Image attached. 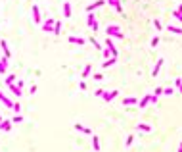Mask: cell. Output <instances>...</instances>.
<instances>
[{
	"instance_id": "21",
	"label": "cell",
	"mask_w": 182,
	"mask_h": 152,
	"mask_svg": "<svg viewBox=\"0 0 182 152\" xmlns=\"http://www.w3.org/2000/svg\"><path fill=\"white\" fill-rule=\"evenodd\" d=\"M75 129H77V131H82V133H86V135H92V131H90L88 127L81 125V123H75Z\"/></svg>"
},
{
	"instance_id": "44",
	"label": "cell",
	"mask_w": 182,
	"mask_h": 152,
	"mask_svg": "<svg viewBox=\"0 0 182 152\" xmlns=\"http://www.w3.org/2000/svg\"><path fill=\"white\" fill-rule=\"evenodd\" d=\"M180 146H182V143H180Z\"/></svg>"
},
{
	"instance_id": "26",
	"label": "cell",
	"mask_w": 182,
	"mask_h": 152,
	"mask_svg": "<svg viewBox=\"0 0 182 152\" xmlns=\"http://www.w3.org/2000/svg\"><path fill=\"white\" fill-rule=\"evenodd\" d=\"M88 41H90V43L94 45V48H98V50H104V46H102V43H98V41H96L94 37H90V39H88Z\"/></svg>"
},
{
	"instance_id": "27",
	"label": "cell",
	"mask_w": 182,
	"mask_h": 152,
	"mask_svg": "<svg viewBox=\"0 0 182 152\" xmlns=\"http://www.w3.org/2000/svg\"><path fill=\"white\" fill-rule=\"evenodd\" d=\"M54 35H60V33H62V23H60V21H56V23H54Z\"/></svg>"
},
{
	"instance_id": "16",
	"label": "cell",
	"mask_w": 182,
	"mask_h": 152,
	"mask_svg": "<svg viewBox=\"0 0 182 152\" xmlns=\"http://www.w3.org/2000/svg\"><path fill=\"white\" fill-rule=\"evenodd\" d=\"M90 71H92V64H86L84 70H82V73H81V79H86V77L90 75Z\"/></svg>"
},
{
	"instance_id": "24",
	"label": "cell",
	"mask_w": 182,
	"mask_h": 152,
	"mask_svg": "<svg viewBox=\"0 0 182 152\" xmlns=\"http://www.w3.org/2000/svg\"><path fill=\"white\" fill-rule=\"evenodd\" d=\"M15 81H17V75H13V73H8L6 75V85H12Z\"/></svg>"
},
{
	"instance_id": "31",
	"label": "cell",
	"mask_w": 182,
	"mask_h": 152,
	"mask_svg": "<svg viewBox=\"0 0 182 152\" xmlns=\"http://www.w3.org/2000/svg\"><path fill=\"white\" fill-rule=\"evenodd\" d=\"M12 110H13V112H15V114H19V112H21V104H19V102H13Z\"/></svg>"
},
{
	"instance_id": "22",
	"label": "cell",
	"mask_w": 182,
	"mask_h": 152,
	"mask_svg": "<svg viewBox=\"0 0 182 152\" xmlns=\"http://www.w3.org/2000/svg\"><path fill=\"white\" fill-rule=\"evenodd\" d=\"M92 146H94V150H96V152H100V137L92 135Z\"/></svg>"
},
{
	"instance_id": "15",
	"label": "cell",
	"mask_w": 182,
	"mask_h": 152,
	"mask_svg": "<svg viewBox=\"0 0 182 152\" xmlns=\"http://www.w3.org/2000/svg\"><path fill=\"white\" fill-rule=\"evenodd\" d=\"M0 46H2V52H4V56H6V58L12 56V52H10V48H8V45H6V41H4V39L0 41Z\"/></svg>"
},
{
	"instance_id": "40",
	"label": "cell",
	"mask_w": 182,
	"mask_h": 152,
	"mask_svg": "<svg viewBox=\"0 0 182 152\" xmlns=\"http://www.w3.org/2000/svg\"><path fill=\"white\" fill-rule=\"evenodd\" d=\"M94 79H96V81H102V79H104V75H102V73H94Z\"/></svg>"
},
{
	"instance_id": "28",
	"label": "cell",
	"mask_w": 182,
	"mask_h": 152,
	"mask_svg": "<svg viewBox=\"0 0 182 152\" xmlns=\"http://www.w3.org/2000/svg\"><path fill=\"white\" fill-rule=\"evenodd\" d=\"M171 16H173V18H175L176 21H180V23H182V14H180V12H176V10H173V14H171Z\"/></svg>"
},
{
	"instance_id": "33",
	"label": "cell",
	"mask_w": 182,
	"mask_h": 152,
	"mask_svg": "<svg viewBox=\"0 0 182 152\" xmlns=\"http://www.w3.org/2000/svg\"><path fill=\"white\" fill-rule=\"evenodd\" d=\"M102 52H104V58H106V60L109 58V54H111V50H109L107 46H104V50H102Z\"/></svg>"
},
{
	"instance_id": "32",
	"label": "cell",
	"mask_w": 182,
	"mask_h": 152,
	"mask_svg": "<svg viewBox=\"0 0 182 152\" xmlns=\"http://www.w3.org/2000/svg\"><path fill=\"white\" fill-rule=\"evenodd\" d=\"M21 121H23V118H21L19 114H15V116L12 118V123H21Z\"/></svg>"
},
{
	"instance_id": "39",
	"label": "cell",
	"mask_w": 182,
	"mask_h": 152,
	"mask_svg": "<svg viewBox=\"0 0 182 152\" xmlns=\"http://www.w3.org/2000/svg\"><path fill=\"white\" fill-rule=\"evenodd\" d=\"M35 93H37V85L33 83V85H31V89H29V95H35Z\"/></svg>"
},
{
	"instance_id": "37",
	"label": "cell",
	"mask_w": 182,
	"mask_h": 152,
	"mask_svg": "<svg viewBox=\"0 0 182 152\" xmlns=\"http://www.w3.org/2000/svg\"><path fill=\"white\" fill-rule=\"evenodd\" d=\"M157 45H159V37H153V39H151V46H153V48H155Z\"/></svg>"
},
{
	"instance_id": "3",
	"label": "cell",
	"mask_w": 182,
	"mask_h": 152,
	"mask_svg": "<svg viewBox=\"0 0 182 152\" xmlns=\"http://www.w3.org/2000/svg\"><path fill=\"white\" fill-rule=\"evenodd\" d=\"M54 23H56V19H54V18H48L46 21H42V23H40V27H42V31L52 33V31H54Z\"/></svg>"
},
{
	"instance_id": "20",
	"label": "cell",
	"mask_w": 182,
	"mask_h": 152,
	"mask_svg": "<svg viewBox=\"0 0 182 152\" xmlns=\"http://www.w3.org/2000/svg\"><path fill=\"white\" fill-rule=\"evenodd\" d=\"M134 104H138V100H136L134 96H130V98H125V100H123V106H134Z\"/></svg>"
},
{
	"instance_id": "18",
	"label": "cell",
	"mask_w": 182,
	"mask_h": 152,
	"mask_svg": "<svg viewBox=\"0 0 182 152\" xmlns=\"http://www.w3.org/2000/svg\"><path fill=\"white\" fill-rule=\"evenodd\" d=\"M115 62H117V58H107V60H106V62H104V64H102V68H104V70H106V68H111V66H115Z\"/></svg>"
},
{
	"instance_id": "17",
	"label": "cell",
	"mask_w": 182,
	"mask_h": 152,
	"mask_svg": "<svg viewBox=\"0 0 182 152\" xmlns=\"http://www.w3.org/2000/svg\"><path fill=\"white\" fill-rule=\"evenodd\" d=\"M136 129H138V131H144V133H150L153 127L148 125V123H138V125H136Z\"/></svg>"
},
{
	"instance_id": "14",
	"label": "cell",
	"mask_w": 182,
	"mask_h": 152,
	"mask_svg": "<svg viewBox=\"0 0 182 152\" xmlns=\"http://www.w3.org/2000/svg\"><path fill=\"white\" fill-rule=\"evenodd\" d=\"M167 31H171L173 35H182V27H178V25H171V23H169Z\"/></svg>"
},
{
	"instance_id": "11",
	"label": "cell",
	"mask_w": 182,
	"mask_h": 152,
	"mask_svg": "<svg viewBox=\"0 0 182 152\" xmlns=\"http://www.w3.org/2000/svg\"><path fill=\"white\" fill-rule=\"evenodd\" d=\"M163 64H165V60H163V58H159V60H157L155 68H153V77H157V75H159V71H161V68H163Z\"/></svg>"
},
{
	"instance_id": "42",
	"label": "cell",
	"mask_w": 182,
	"mask_h": 152,
	"mask_svg": "<svg viewBox=\"0 0 182 152\" xmlns=\"http://www.w3.org/2000/svg\"><path fill=\"white\" fill-rule=\"evenodd\" d=\"M178 152H182V146H178Z\"/></svg>"
},
{
	"instance_id": "12",
	"label": "cell",
	"mask_w": 182,
	"mask_h": 152,
	"mask_svg": "<svg viewBox=\"0 0 182 152\" xmlns=\"http://www.w3.org/2000/svg\"><path fill=\"white\" fill-rule=\"evenodd\" d=\"M0 102H2V104H4L6 108H12V106H13V102L10 100L8 96H4V95H2V91H0Z\"/></svg>"
},
{
	"instance_id": "10",
	"label": "cell",
	"mask_w": 182,
	"mask_h": 152,
	"mask_svg": "<svg viewBox=\"0 0 182 152\" xmlns=\"http://www.w3.org/2000/svg\"><path fill=\"white\" fill-rule=\"evenodd\" d=\"M6 71H8V58H6V56H2V58H0V73L4 75Z\"/></svg>"
},
{
	"instance_id": "23",
	"label": "cell",
	"mask_w": 182,
	"mask_h": 152,
	"mask_svg": "<svg viewBox=\"0 0 182 152\" xmlns=\"http://www.w3.org/2000/svg\"><path fill=\"white\" fill-rule=\"evenodd\" d=\"M12 120H6V121H2V123H0V127H2V129H4V131H10V129H12Z\"/></svg>"
},
{
	"instance_id": "9",
	"label": "cell",
	"mask_w": 182,
	"mask_h": 152,
	"mask_svg": "<svg viewBox=\"0 0 182 152\" xmlns=\"http://www.w3.org/2000/svg\"><path fill=\"white\" fill-rule=\"evenodd\" d=\"M8 89L12 91V95H15V96H17V98H19V96H21V95H23V89H19V87H17V85H15V83H12V85H8Z\"/></svg>"
},
{
	"instance_id": "35",
	"label": "cell",
	"mask_w": 182,
	"mask_h": 152,
	"mask_svg": "<svg viewBox=\"0 0 182 152\" xmlns=\"http://www.w3.org/2000/svg\"><path fill=\"white\" fill-rule=\"evenodd\" d=\"M153 95H155V96H161V95H163V87H157V89L153 91Z\"/></svg>"
},
{
	"instance_id": "25",
	"label": "cell",
	"mask_w": 182,
	"mask_h": 152,
	"mask_svg": "<svg viewBox=\"0 0 182 152\" xmlns=\"http://www.w3.org/2000/svg\"><path fill=\"white\" fill-rule=\"evenodd\" d=\"M175 87H176V91L182 95V77H176L175 79Z\"/></svg>"
},
{
	"instance_id": "36",
	"label": "cell",
	"mask_w": 182,
	"mask_h": 152,
	"mask_svg": "<svg viewBox=\"0 0 182 152\" xmlns=\"http://www.w3.org/2000/svg\"><path fill=\"white\" fill-rule=\"evenodd\" d=\"M106 91L104 89H98V91H94V96H98V98H102V95H104Z\"/></svg>"
},
{
	"instance_id": "5",
	"label": "cell",
	"mask_w": 182,
	"mask_h": 152,
	"mask_svg": "<svg viewBox=\"0 0 182 152\" xmlns=\"http://www.w3.org/2000/svg\"><path fill=\"white\" fill-rule=\"evenodd\" d=\"M117 96H119V91H111V93H104V95H102V100H106V102H111V100H115V98H117Z\"/></svg>"
},
{
	"instance_id": "30",
	"label": "cell",
	"mask_w": 182,
	"mask_h": 152,
	"mask_svg": "<svg viewBox=\"0 0 182 152\" xmlns=\"http://www.w3.org/2000/svg\"><path fill=\"white\" fill-rule=\"evenodd\" d=\"M175 93H176V91L173 89V87H169V89H163V95H165V96H171V95H175Z\"/></svg>"
},
{
	"instance_id": "7",
	"label": "cell",
	"mask_w": 182,
	"mask_h": 152,
	"mask_svg": "<svg viewBox=\"0 0 182 152\" xmlns=\"http://www.w3.org/2000/svg\"><path fill=\"white\" fill-rule=\"evenodd\" d=\"M33 19H35L37 23H42V16H40V10H38L37 4L33 6Z\"/></svg>"
},
{
	"instance_id": "8",
	"label": "cell",
	"mask_w": 182,
	"mask_h": 152,
	"mask_svg": "<svg viewBox=\"0 0 182 152\" xmlns=\"http://www.w3.org/2000/svg\"><path fill=\"white\" fill-rule=\"evenodd\" d=\"M67 41H69L71 45H79V46H84V45H86V41H84L82 37H69Z\"/></svg>"
},
{
	"instance_id": "41",
	"label": "cell",
	"mask_w": 182,
	"mask_h": 152,
	"mask_svg": "<svg viewBox=\"0 0 182 152\" xmlns=\"http://www.w3.org/2000/svg\"><path fill=\"white\" fill-rule=\"evenodd\" d=\"M176 12H180V14H182V4H178V8H176Z\"/></svg>"
},
{
	"instance_id": "6",
	"label": "cell",
	"mask_w": 182,
	"mask_h": 152,
	"mask_svg": "<svg viewBox=\"0 0 182 152\" xmlns=\"http://www.w3.org/2000/svg\"><path fill=\"white\" fill-rule=\"evenodd\" d=\"M106 4V0H96V2H92V4H88L86 6V12H92V10H98V8H102Z\"/></svg>"
},
{
	"instance_id": "29",
	"label": "cell",
	"mask_w": 182,
	"mask_h": 152,
	"mask_svg": "<svg viewBox=\"0 0 182 152\" xmlns=\"http://www.w3.org/2000/svg\"><path fill=\"white\" fill-rule=\"evenodd\" d=\"M153 27H155L157 31H161V29H163V23H161L159 19H153Z\"/></svg>"
},
{
	"instance_id": "13",
	"label": "cell",
	"mask_w": 182,
	"mask_h": 152,
	"mask_svg": "<svg viewBox=\"0 0 182 152\" xmlns=\"http://www.w3.org/2000/svg\"><path fill=\"white\" fill-rule=\"evenodd\" d=\"M71 4L69 2H63V18H71Z\"/></svg>"
},
{
	"instance_id": "1",
	"label": "cell",
	"mask_w": 182,
	"mask_h": 152,
	"mask_svg": "<svg viewBox=\"0 0 182 152\" xmlns=\"http://www.w3.org/2000/svg\"><path fill=\"white\" fill-rule=\"evenodd\" d=\"M106 35L107 37H113V39H125V33H123V29L119 25H107Z\"/></svg>"
},
{
	"instance_id": "34",
	"label": "cell",
	"mask_w": 182,
	"mask_h": 152,
	"mask_svg": "<svg viewBox=\"0 0 182 152\" xmlns=\"http://www.w3.org/2000/svg\"><path fill=\"white\" fill-rule=\"evenodd\" d=\"M132 141H134V137H132V135H128V137H126V141H125V146H130Z\"/></svg>"
},
{
	"instance_id": "43",
	"label": "cell",
	"mask_w": 182,
	"mask_h": 152,
	"mask_svg": "<svg viewBox=\"0 0 182 152\" xmlns=\"http://www.w3.org/2000/svg\"><path fill=\"white\" fill-rule=\"evenodd\" d=\"M0 123H2V118H0Z\"/></svg>"
},
{
	"instance_id": "19",
	"label": "cell",
	"mask_w": 182,
	"mask_h": 152,
	"mask_svg": "<svg viewBox=\"0 0 182 152\" xmlns=\"http://www.w3.org/2000/svg\"><path fill=\"white\" fill-rule=\"evenodd\" d=\"M138 106L142 108V110H144V108H148V106H150V95H146L144 98H142V100L138 102Z\"/></svg>"
},
{
	"instance_id": "2",
	"label": "cell",
	"mask_w": 182,
	"mask_h": 152,
	"mask_svg": "<svg viewBox=\"0 0 182 152\" xmlns=\"http://www.w3.org/2000/svg\"><path fill=\"white\" fill-rule=\"evenodd\" d=\"M86 23H88V27H90L94 33L98 31V21H96V18H94V14H92V12L86 14Z\"/></svg>"
},
{
	"instance_id": "4",
	"label": "cell",
	"mask_w": 182,
	"mask_h": 152,
	"mask_svg": "<svg viewBox=\"0 0 182 152\" xmlns=\"http://www.w3.org/2000/svg\"><path fill=\"white\" fill-rule=\"evenodd\" d=\"M106 4H109V6H113L117 12L121 14V16H125V10H123V6H121V0H106Z\"/></svg>"
},
{
	"instance_id": "38",
	"label": "cell",
	"mask_w": 182,
	"mask_h": 152,
	"mask_svg": "<svg viewBox=\"0 0 182 152\" xmlns=\"http://www.w3.org/2000/svg\"><path fill=\"white\" fill-rule=\"evenodd\" d=\"M79 89H81V91H86V83H84V79H81V83H79Z\"/></svg>"
}]
</instances>
